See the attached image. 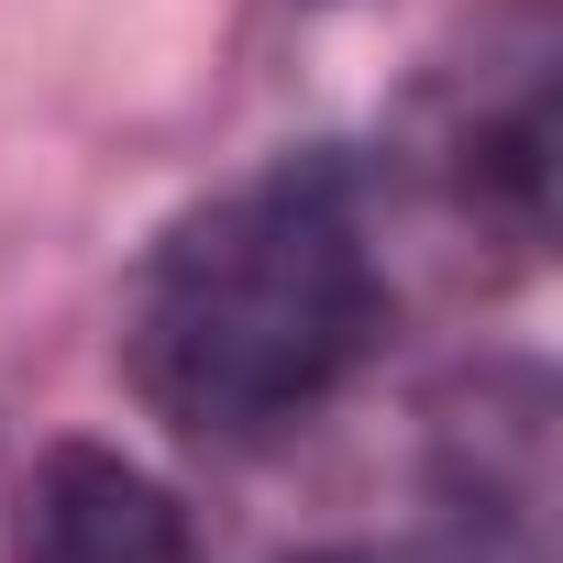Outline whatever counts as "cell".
Returning <instances> with one entry per match:
<instances>
[{"label": "cell", "mask_w": 563, "mask_h": 563, "mask_svg": "<svg viewBox=\"0 0 563 563\" xmlns=\"http://www.w3.org/2000/svg\"><path fill=\"white\" fill-rule=\"evenodd\" d=\"M321 563H376V552H321Z\"/></svg>", "instance_id": "obj_4"}, {"label": "cell", "mask_w": 563, "mask_h": 563, "mask_svg": "<svg viewBox=\"0 0 563 563\" xmlns=\"http://www.w3.org/2000/svg\"><path fill=\"white\" fill-rule=\"evenodd\" d=\"M23 563H199L177 497L111 442H56L23 497Z\"/></svg>", "instance_id": "obj_3"}, {"label": "cell", "mask_w": 563, "mask_h": 563, "mask_svg": "<svg viewBox=\"0 0 563 563\" xmlns=\"http://www.w3.org/2000/svg\"><path fill=\"white\" fill-rule=\"evenodd\" d=\"M387 321L365 188L343 155H276L199 199L133 288V387L166 431L254 453L343 398Z\"/></svg>", "instance_id": "obj_1"}, {"label": "cell", "mask_w": 563, "mask_h": 563, "mask_svg": "<svg viewBox=\"0 0 563 563\" xmlns=\"http://www.w3.org/2000/svg\"><path fill=\"white\" fill-rule=\"evenodd\" d=\"M420 166L486 232L541 243V210H552V0L475 12L464 56H442L420 78Z\"/></svg>", "instance_id": "obj_2"}]
</instances>
